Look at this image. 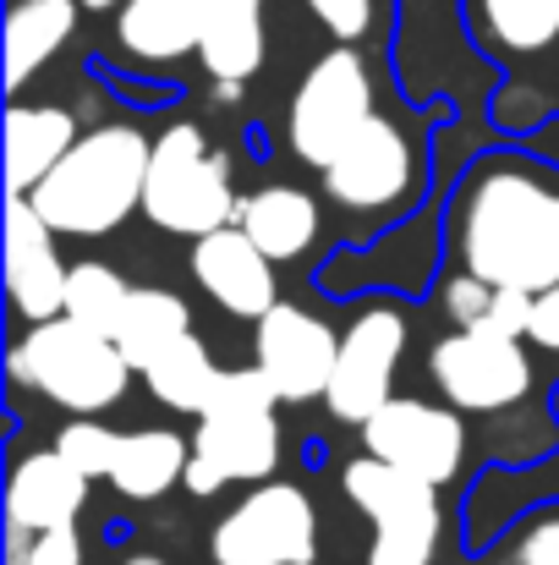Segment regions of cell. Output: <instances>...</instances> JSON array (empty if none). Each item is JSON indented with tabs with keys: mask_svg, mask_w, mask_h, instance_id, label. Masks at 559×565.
<instances>
[{
	"mask_svg": "<svg viewBox=\"0 0 559 565\" xmlns=\"http://www.w3.org/2000/svg\"><path fill=\"white\" fill-rule=\"evenodd\" d=\"M455 242L488 286L549 291L559 286V192L522 166H494L466 192Z\"/></svg>",
	"mask_w": 559,
	"mask_h": 565,
	"instance_id": "6da1fadb",
	"label": "cell"
},
{
	"mask_svg": "<svg viewBox=\"0 0 559 565\" xmlns=\"http://www.w3.org/2000/svg\"><path fill=\"white\" fill-rule=\"evenodd\" d=\"M149 154L154 143L138 127H94L28 198L61 236H105L143 209Z\"/></svg>",
	"mask_w": 559,
	"mask_h": 565,
	"instance_id": "7a4b0ae2",
	"label": "cell"
},
{
	"mask_svg": "<svg viewBox=\"0 0 559 565\" xmlns=\"http://www.w3.org/2000/svg\"><path fill=\"white\" fill-rule=\"evenodd\" d=\"M132 363L121 358V347L110 335H94L88 324L55 313V319H39L17 352H11V379L39 390L44 401L77 412V417H99L110 412L127 384H132Z\"/></svg>",
	"mask_w": 559,
	"mask_h": 565,
	"instance_id": "3957f363",
	"label": "cell"
},
{
	"mask_svg": "<svg viewBox=\"0 0 559 565\" xmlns=\"http://www.w3.org/2000/svg\"><path fill=\"white\" fill-rule=\"evenodd\" d=\"M236 209H241V198L230 188L225 154H214L192 121L165 127L154 138V154H149L143 214L171 236H208V231L230 225Z\"/></svg>",
	"mask_w": 559,
	"mask_h": 565,
	"instance_id": "277c9868",
	"label": "cell"
},
{
	"mask_svg": "<svg viewBox=\"0 0 559 565\" xmlns=\"http://www.w3.org/2000/svg\"><path fill=\"white\" fill-rule=\"evenodd\" d=\"M346 500L373 522L368 565H433L439 550V483L400 472L378 456L346 467Z\"/></svg>",
	"mask_w": 559,
	"mask_h": 565,
	"instance_id": "5b68a950",
	"label": "cell"
},
{
	"mask_svg": "<svg viewBox=\"0 0 559 565\" xmlns=\"http://www.w3.org/2000/svg\"><path fill=\"white\" fill-rule=\"evenodd\" d=\"M368 116H373V77H368V66H363V55L352 44H341V50L319 55L313 72L291 94V116H286L291 154L324 171L352 143V132Z\"/></svg>",
	"mask_w": 559,
	"mask_h": 565,
	"instance_id": "8992f818",
	"label": "cell"
},
{
	"mask_svg": "<svg viewBox=\"0 0 559 565\" xmlns=\"http://www.w3.org/2000/svg\"><path fill=\"white\" fill-rule=\"evenodd\" d=\"M214 565H313L319 561V516L297 483H258L241 505H230L208 539Z\"/></svg>",
	"mask_w": 559,
	"mask_h": 565,
	"instance_id": "52a82bcc",
	"label": "cell"
},
{
	"mask_svg": "<svg viewBox=\"0 0 559 565\" xmlns=\"http://www.w3.org/2000/svg\"><path fill=\"white\" fill-rule=\"evenodd\" d=\"M428 374L444 390L450 406L461 412H505L533 390V363L527 347L516 335H494V330H455L444 341H433L428 352Z\"/></svg>",
	"mask_w": 559,
	"mask_h": 565,
	"instance_id": "ba28073f",
	"label": "cell"
},
{
	"mask_svg": "<svg viewBox=\"0 0 559 565\" xmlns=\"http://www.w3.org/2000/svg\"><path fill=\"white\" fill-rule=\"evenodd\" d=\"M363 450L444 489L461 472V461H466L461 406H433V401H417V395H389L363 423Z\"/></svg>",
	"mask_w": 559,
	"mask_h": 565,
	"instance_id": "9c48e42d",
	"label": "cell"
},
{
	"mask_svg": "<svg viewBox=\"0 0 559 565\" xmlns=\"http://www.w3.org/2000/svg\"><path fill=\"white\" fill-rule=\"evenodd\" d=\"M406 352V319L395 308H363L352 319V330L341 335V358H335V379L324 390L330 412L341 423H368L373 412L389 401V379Z\"/></svg>",
	"mask_w": 559,
	"mask_h": 565,
	"instance_id": "30bf717a",
	"label": "cell"
},
{
	"mask_svg": "<svg viewBox=\"0 0 559 565\" xmlns=\"http://www.w3.org/2000/svg\"><path fill=\"white\" fill-rule=\"evenodd\" d=\"M324 188L341 209H395L417 188V154L406 132L384 116H368L352 143L324 166Z\"/></svg>",
	"mask_w": 559,
	"mask_h": 565,
	"instance_id": "8fae6325",
	"label": "cell"
},
{
	"mask_svg": "<svg viewBox=\"0 0 559 565\" xmlns=\"http://www.w3.org/2000/svg\"><path fill=\"white\" fill-rule=\"evenodd\" d=\"M252 352H258V369L275 379L280 401H313V395H324L330 379H335L341 335H335L319 313L291 308V302H275V308L258 319Z\"/></svg>",
	"mask_w": 559,
	"mask_h": 565,
	"instance_id": "7c38bea8",
	"label": "cell"
},
{
	"mask_svg": "<svg viewBox=\"0 0 559 565\" xmlns=\"http://www.w3.org/2000/svg\"><path fill=\"white\" fill-rule=\"evenodd\" d=\"M55 225L33 209L28 192H11V209H6V291H11V308L22 319H55L66 308V264L55 253Z\"/></svg>",
	"mask_w": 559,
	"mask_h": 565,
	"instance_id": "4fadbf2b",
	"label": "cell"
},
{
	"mask_svg": "<svg viewBox=\"0 0 559 565\" xmlns=\"http://www.w3.org/2000/svg\"><path fill=\"white\" fill-rule=\"evenodd\" d=\"M192 275L197 286L236 319H264L275 302H280V286H275V258L241 231V225H219L208 236H197L192 247Z\"/></svg>",
	"mask_w": 559,
	"mask_h": 565,
	"instance_id": "5bb4252c",
	"label": "cell"
},
{
	"mask_svg": "<svg viewBox=\"0 0 559 565\" xmlns=\"http://www.w3.org/2000/svg\"><path fill=\"white\" fill-rule=\"evenodd\" d=\"M88 472L72 467L61 450H33L17 461L11 472V489H6V522L28 527V533H44V527H61V522H77L83 500H88Z\"/></svg>",
	"mask_w": 559,
	"mask_h": 565,
	"instance_id": "9a60e30c",
	"label": "cell"
},
{
	"mask_svg": "<svg viewBox=\"0 0 559 565\" xmlns=\"http://www.w3.org/2000/svg\"><path fill=\"white\" fill-rule=\"evenodd\" d=\"M197 456H208L230 483H264L280 467V423L275 412H203Z\"/></svg>",
	"mask_w": 559,
	"mask_h": 565,
	"instance_id": "2e32d148",
	"label": "cell"
},
{
	"mask_svg": "<svg viewBox=\"0 0 559 565\" xmlns=\"http://www.w3.org/2000/svg\"><path fill=\"white\" fill-rule=\"evenodd\" d=\"M77 143V121L61 105H11L6 110V177L11 192H33Z\"/></svg>",
	"mask_w": 559,
	"mask_h": 565,
	"instance_id": "e0dca14e",
	"label": "cell"
},
{
	"mask_svg": "<svg viewBox=\"0 0 559 565\" xmlns=\"http://www.w3.org/2000/svg\"><path fill=\"white\" fill-rule=\"evenodd\" d=\"M236 225L280 264V258H302L319 236V203L302 188H258L241 198Z\"/></svg>",
	"mask_w": 559,
	"mask_h": 565,
	"instance_id": "ac0fdd59",
	"label": "cell"
},
{
	"mask_svg": "<svg viewBox=\"0 0 559 565\" xmlns=\"http://www.w3.org/2000/svg\"><path fill=\"white\" fill-rule=\"evenodd\" d=\"M83 0H17L6 17V83L22 88L77 28Z\"/></svg>",
	"mask_w": 559,
	"mask_h": 565,
	"instance_id": "d6986e66",
	"label": "cell"
},
{
	"mask_svg": "<svg viewBox=\"0 0 559 565\" xmlns=\"http://www.w3.org/2000/svg\"><path fill=\"white\" fill-rule=\"evenodd\" d=\"M116 39L138 55V61H182L197 50L203 39V22L186 0H121V17H116Z\"/></svg>",
	"mask_w": 559,
	"mask_h": 565,
	"instance_id": "ffe728a7",
	"label": "cell"
},
{
	"mask_svg": "<svg viewBox=\"0 0 559 565\" xmlns=\"http://www.w3.org/2000/svg\"><path fill=\"white\" fill-rule=\"evenodd\" d=\"M186 461H192V450H186L182 434H171V428H138V434H121L110 483L127 500H160L165 489H176L186 478Z\"/></svg>",
	"mask_w": 559,
	"mask_h": 565,
	"instance_id": "44dd1931",
	"label": "cell"
},
{
	"mask_svg": "<svg viewBox=\"0 0 559 565\" xmlns=\"http://www.w3.org/2000/svg\"><path fill=\"white\" fill-rule=\"evenodd\" d=\"M192 330V308H186L176 291H160V286H132V302H127V319L116 330V347L121 358L143 374L171 341H182Z\"/></svg>",
	"mask_w": 559,
	"mask_h": 565,
	"instance_id": "7402d4cb",
	"label": "cell"
},
{
	"mask_svg": "<svg viewBox=\"0 0 559 565\" xmlns=\"http://www.w3.org/2000/svg\"><path fill=\"white\" fill-rule=\"evenodd\" d=\"M143 379H149V390H154V401H160V406H171V412H203V406H208V390H214V379H219V369L208 363L203 341L186 330L182 341H171V347L143 369Z\"/></svg>",
	"mask_w": 559,
	"mask_h": 565,
	"instance_id": "603a6c76",
	"label": "cell"
},
{
	"mask_svg": "<svg viewBox=\"0 0 559 565\" xmlns=\"http://www.w3.org/2000/svg\"><path fill=\"white\" fill-rule=\"evenodd\" d=\"M127 302H132V286L110 264H72V275H66V308H61L66 319H77L94 335H110L116 341V330L127 319Z\"/></svg>",
	"mask_w": 559,
	"mask_h": 565,
	"instance_id": "cb8c5ba5",
	"label": "cell"
},
{
	"mask_svg": "<svg viewBox=\"0 0 559 565\" xmlns=\"http://www.w3.org/2000/svg\"><path fill=\"white\" fill-rule=\"evenodd\" d=\"M197 55L208 66L214 83H247L264 61V17H225V22H208L203 39H197Z\"/></svg>",
	"mask_w": 559,
	"mask_h": 565,
	"instance_id": "d4e9b609",
	"label": "cell"
},
{
	"mask_svg": "<svg viewBox=\"0 0 559 565\" xmlns=\"http://www.w3.org/2000/svg\"><path fill=\"white\" fill-rule=\"evenodd\" d=\"M483 28L505 50H549L559 39V0H477Z\"/></svg>",
	"mask_w": 559,
	"mask_h": 565,
	"instance_id": "484cf974",
	"label": "cell"
},
{
	"mask_svg": "<svg viewBox=\"0 0 559 565\" xmlns=\"http://www.w3.org/2000/svg\"><path fill=\"white\" fill-rule=\"evenodd\" d=\"M55 450H61L72 467H83L88 478H110L116 450H121V434L105 428V423H94V417H83V423H66V428H61Z\"/></svg>",
	"mask_w": 559,
	"mask_h": 565,
	"instance_id": "4316f807",
	"label": "cell"
},
{
	"mask_svg": "<svg viewBox=\"0 0 559 565\" xmlns=\"http://www.w3.org/2000/svg\"><path fill=\"white\" fill-rule=\"evenodd\" d=\"M275 401H280L275 379L252 363V369H225V374L214 379L203 412H275ZM203 412H197V417H203Z\"/></svg>",
	"mask_w": 559,
	"mask_h": 565,
	"instance_id": "83f0119b",
	"label": "cell"
},
{
	"mask_svg": "<svg viewBox=\"0 0 559 565\" xmlns=\"http://www.w3.org/2000/svg\"><path fill=\"white\" fill-rule=\"evenodd\" d=\"M533 308H538V291H516V286H494V302L488 313L477 319V330H494V335H533ZM472 330V324H466Z\"/></svg>",
	"mask_w": 559,
	"mask_h": 565,
	"instance_id": "f1b7e54d",
	"label": "cell"
},
{
	"mask_svg": "<svg viewBox=\"0 0 559 565\" xmlns=\"http://www.w3.org/2000/svg\"><path fill=\"white\" fill-rule=\"evenodd\" d=\"M488 302H494V286H488L483 275H472V269L444 286V308H450L455 324H477V319L488 313Z\"/></svg>",
	"mask_w": 559,
	"mask_h": 565,
	"instance_id": "f546056e",
	"label": "cell"
},
{
	"mask_svg": "<svg viewBox=\"0 0 559 565\" xmlns=\"http://www.w3.org/2000/svg\"><path fill=\"white\" fill-rule=\"evenodd\" d=\"M308 6H313V17H319L335 39H346V44L363 39L373 28V0H308Z\"/></svg>",
	"mask_w": 559,
	"mask_h": 565,
	"instance_id": "4dcf8cb0",
	"label": "cell"
},
{
	"mask_svg": "<svg viewBox=\"0 0 559 565\" xmlns=\"http://www.w3.org/2000/svg\"><path fill=\"white\" fill-rule=\"evenodd\" d=\"M28 565H83V539H77V522H61V527L33 533V544H28Z\"/></svg>",
	"mask_w": 559,
	"mask_h": 565,
	"instance_id": "1f68e13d",
	"label": "cell"
},
{
	"mask_svg": "<svg viewBox=\"0 0 559 565\" xmlns=\"http://www.w3.org/2000/svg\"><path fill=\"white\" fill-rule=\"evenodd\" d=\"M516 565H559V511L538 516V522L516 539Z\"/></svg>",
	"mask_w": 559,
	"mask_h": 565,
	"instance_id": "d6a6232c",
	"label": "cell"
},
{
	"mask_svg": "<svg viewBox=\"0 0 559 565\" xmlns=\"http://www.w3.org/2000/svg\"><path fill=\"white\" fill-rule=\"evenodd\" d=\"M533 341L559 352V286L538 291V308H533Z\"/></svg>",
	"mask_w": 559,
	"mask_h": 565,
	"instance_id": "836d02e7",
	"label": "cell"
},
{
	"mask_svg": "<svg viewBox=\"0 0 559 565\" xmlns=\"http://www.w3.org/2000/svg\"><path fill=\"white\" fill-rule=\"evenodd\" d=\"M192 11H197V22L208 28V22H225V17H252V11H264V0H186Z\"/></svg>",
	"mask_w": 559,
	"mask_h": 565,
	"instance_id": "e575fe53",
	"label": "cell"
},
{
	"mask_svg": "<svg viewBox=\"0 0 559 565\" xmlns=\"http://www.w3.org/2000/svg\"><path fill=\"white\" fill-rule=\"evenodd\" d=\"M182 483L192 489V494H214V489H225L230 478H225V472H219V467H214L208 456H197V450H192V461H186V478H182Z\"/></svg>",
	"mask_w": 559,
	"mask_h": 565,
	"instance_id": "d590c367",
	"label": "cell"
},
{
	"mask_svg": "<svg viewBox=\"0 0 559 565\" xmlns=\"http://www.w3.org/2000/svg\"><path fill=\"white\" fill-rule=\"evenodd\" d=\"M121 565H165V561H160V555H127Z\"/></svg>",
	"mask_w": 559,
	"mask_h": 565,
	"instance_id": "8d00e7d4",
	"label": "cell"
},
{
	"mask_svg": "<svg viewBox=\"0 0 559 565\" xmlns=\"http://www.w3.org/2000/svg\"><path fill=\"white\" fill-rule=\"evenodd\" d=\"M88 11H110V6H121V0H83Z\"/></svg>",
	"mask_w": 559,
	"mask_h": 565,
	"instance_id": "74e56055",
	"label": "cell"
}]
</instances>
